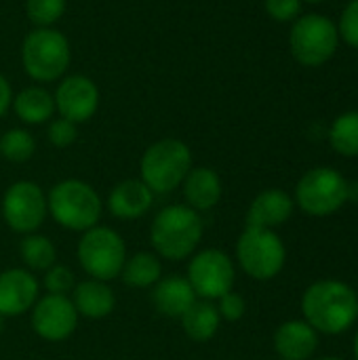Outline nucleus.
Masks as SVG:
<instances>
[{"label":"nucleus","mask_w":358,"mask_h":360,"mask_svg":"<svg viewBox=\"0 0 358 360\" xmlns=\"http://www.w3.org/2000/svg\"><path fill=\"white\" fill-rule=\"evenodd\" d=\"M306 323L321 333L340 335L358 319V295L340 281H319L302 297Z\"/></svg>","instance_id":"nucleus-1"},{"label":"nucleus","mask_w":358,"mask_h":360,"mask_svg":"<svg viewBox=\"0 0 358 360\" xmlns=\"http://www.w3.org/2000/svg\"><path fill=\"white\" fill-rule=\"evenodd\" d=\"M203 238V219L188 205H171L156 213L150 228L154 251L171 262H181L194 253Z\"/></svg>","instance_id":"nucleus-2"},{"label":"nucleus","mask_w":358,"mask_h":360,"mask_svg":"<svg viewBox=\"0 0 358 360\" xmlns=\"http://www.w3.org/2000/svg\"><path fill=\"white\" fill-rule=\"evenodd\" d=\"M46 209L61 228L87 232L99 224L101 198L87 181L63 179L49 192Z\"/></svg>","instance_id":"nucleus-3"},{"label":"nucleus","mask_w":358,"mask_h":360,"mask_svg":"<svg viewBox=\"0 0 358 360\" xmlns=\"http://www.w3.org/2000/svg\"><path fill=\"white\" fill-rule=\"evenodd\" d=\"M192 169V152L179 139L152 143L141 158V181L154 194H167L184 184Z\"/></svg>","instance_id":"nucleus-4"},{"label":"nucleus","mask_w":358,"mask_h":360,"mask_svg":"<svg viewBox=\"0 0 358 360\" xmlns=\"http://www.w3.org/2000/svg\"><path fill=\"white\" fill-rule=\"evenodd\" d=\"M21 59L30 78L38 82L57 80L70 65V42L57 30L38 27L25 36Z\"/></svg>","instance_id":"nucleus-5"},{"label":"nucleus","mask_w":358,"mask_h":360,"mask_svg":"<svg viewBox=\"0 0 358 360\" xmlns=\"http://www.w3.org/2000/svg\"><path fill=\"white\" fill-rule=\"evenodd\" d=\"M78 262L91 278L108 283L120 276V270L127 262L124 240L112 228L95 226L82 232L78 243Z\"/></svg>","instance_id":"nucleus-6"},{"label":"nucleus","mask_w":358,"mask_h":360,"mask_svg":"<svg viewBox=\"0 0 358 360\" xmlns=\"http://www.w3.org/2000/svg\"><path fill=\"white\" fill-rule=\"evenodd\" d=\"M241 268L255 281L274 278L285 266V245L274 230L247 226L236 245Z\"/></svg>","instance_id":"nucleus-7"},{"label":"nucleus","mask_w":358,"mask_h":360,"mask_svg":"<svg viewBox=\"0 0 358 360\" xmlns=\"http://www.w3.org/2000/svg\"><path fill=\"white\" fill-rule=\"evenodd\" d=\"M340 42L338 25L323 15H304L293 23L289 44L293 57L308 68L327 63Z\"/></svg>","instance_id":"nucleus-8"},{"label":"nucleus","mask_w":358,"mask_h":360,"mask_svg":"<svg viewBox=\"0 0 358 360\" xmlns=\"http://www.w3.org/2000/svg\"><path fill=\"white\" fill-rule=\"evenodd\" d=\"M348 196L350 188L346 179L335 169L327 167L308 171L295 188V200L300 209L314 217H327L335 213L342 209Z\"/></svg>","instance_id":"nucleus-9"},{"label":"nucleus","mask_w":358,"mask_h":360,"mask_svg":"<svg viewBox=\"0 0 358 360\" xmlns=\"http://www.w3.org/2000/svg\"><path fill=\"white\" fill-rule=\"evenodd\" d=\"M234 264L219 249H205L196 253L188 266V283L200 300H219L234 287Z\"/></svg>","instance_id":"nucleus-10"},{"label":"nucleus","mask_w":358,"mask_h":360,"mask_svg":"<svg viewBox=\"0 0 358 360\" xmlns=\"http://www.w3.org/2000/svg\"><path fill=\"white\" fill-rule=\"evenodd\" d=\"M46 196L32 181L13 184L2 198V217L13 232L32 234L46 217Z\"/></svg>","instance_id":"nucleus-11"},{"label":"nucleus","mask_w":358,"mask_h":360,"mask_svg":"<svg viewBox=\"0 0 358 360\" xmlns=\"http://www.w3.org/2000/svg\"><path fill=\"white\" fill-rule=\"evenodd\" d=\"M78 325V312L68 295H44L32 308V329L46 342L68 340Z\"/></svg>","instance_id":"nucleus-12"},{"label":"nucleus","mask_w":358,"mask_h":360,"mask_svg":"<svg viewBox=\"0 0 358 360\" xmlns=\"http://www.w3.org/2000/svg\"><path fill=\"white\" fill-rule=\"evenodd\" d=\"M55 108L61 118L78 124L89 120L99 105V91L95 82L87 76H68L55 93Z\"/></svg>","instance_id":"nucleus-13"},{"label":"nucleus","mask_w":358,"mask_h":360,"mask_svg":"<svg viewBox=\"0 0 358 360\" xmlns=\"http://www.w3.org/2000/svg\"><path fill=\"white\" fill-rule=\"evenodd\" d=\"M38 302V281L30 270L11 268L0 274V316H19Z\"/></svg>","instance_id":"nucleus-14"},{"label":"nucleus","mask_w":358,"mask_h":360,"mask_svg":"<svg viewBox=\"0 0 358 360\" xmlns=\"http://www.w3.org/2000/svg\"><path fill=\"white\" fill-rule=\"evenodd\" d=\"M154 202V192L141 179H124L110 192L108 209L118 219L143 217Z\"/></svg>","instance_id":"nucleus-15"},{"label":"nucleus","mask_w":358,"mask_h":360,"mask_svg":"<svg viewBox=\"0 0 358 360\" xmlns=\"http://www.w3.org/2000/svg\"><path fill=\"white\" fill-rule=\"evenodd\" d=\"M319 346L317 331L306 321L283 323L274 333V350L283 360H308Z\"/></svg>","instance_id":"nucleus-16"},{"label":"nucleus","mask_w":358,"mask_h":360,"mask_svg":"<svg viewBox=\"0 0 358 360\" xmlns=\"http://www.w3.org/2000/svg\"><path fill=\"white\" fill-rule=\"evenodd\" d=\"M196 293L190 287L188 278L184 276H167L160 278L154 285V293H152V304L154 308L169 319H181L192 304L196 302Z\"/></svg>","instance_id":"nucleus-17"},{"label":"nucleus","mask_w":358,"mask_h":360,"mask_svg":"<svg viewBox=\"0 0 358 360\" xmlns=\"http://www.w3.org/2000/svg\"><path fill=\"white\" fill-rule=\"evenodd\" d=\"M293 213V198L283 190H264L255 196L247 213V226L272 230Z\"/></svg>","instance_id":"nucleus-18"},{"label":"nucleus","mask_w":358,"mask_h":360,"mask_svg":"<svg viewBox=\"0 0 358 360\" xmlns=\"http://www.w3.org/2000/svg\"><path fill=\"white\" fill-rule=\"evenodd\" d=\"M72 304H74L78 316L99 321V319H106L108 314H112V310L116 306V297H114L112 289L108 287V283L89 278L74 287Z\"/></svg>","instance_id":"nucleus-19"},{"label":"nucleus","mask_w":358,"mask_h":360,"mask_svg":"<svg viewBox=\"0 0 358 360\" xmlns=\"http://www.w3.org/2000/svg\"><path fill=\"white\" fill-rule=\"evenodd\" d=\"M184 198L194 211H209L222 198V179L209 167L190 169L184 179Z\"/></svg>","instance_id":"nucleus-20"},{"label":"nucleus","mask_w":358,"mask_h":360,"mask_svg":"<svg viewBox=\"0 0 358 360\" xmlns=\"http://www.w3.org/2000/svg\"><path fill=\"white\" fill-rule=\"evenodd\" d=\"M179 321H181L184 333H186L192 342L203 344V342H209V340L217 333L222 316H219L217 308H215L211 302H207V300H196V302L192 304V308H190Z\"/></svg>","instance_id":"nucleus-21"},{"label":"nucleus","mask_w":358,"mask_h":360,"mask_svg":"<svg viewBox=\"0 0 358 360\" xmlns=\"http://www.w3.org/2000/svg\"><path fill=\"white\" fill-rule=\"evenodd\" d=\"M13 108L15 114L27 122V124H40L46 122L53 112H55V99L49 91L40 89V86H30L23 89L15 99H13Z\"/></svg>","instance_id":"nucleus-22"},{"label":"nucleus","mask_w":358,"mask_h":360,"mask_svg":"<svg viewBox=\"0 0 358 360\" xmlns=\"http://www.w3.org/2000/svg\"><path fill=\"white\" fill-rule=\"evenodd\" d=\"M160 274H162V268H160L158 257L152 253H146V251L127 257V262L120 270L124 285L135 287V289L154 287L160 281Z\"/></svg>","instance_id":"nucleus-23"},{"label":"nucleus","mask_w":358,"mask_h":360,"mask_svg":"<svg viewBox=\"0 0 358 360\" xmlns=\"http://www.w3.org/2000/svg\"><path fill=\"white\" fill-rule=\"evenodd\" d=\"M19 255L30 270H40V272H46L57 259L55 245L46 236L36 232L25 234V238L19 245Z\"/></svg>","instance_id":"nucleus-24"},{"label":"nucleus","mask_w":358,"mask_h":360,"mask_svg":"<svg viewBox=\"0 0 358 360\" xmlns=\"http://www.w3.org/2000/svg\"><path fill=\"white\" fill-rule=\"evenodd\" d=\"M331 146L342 156H358V112L342 114L331 127Z\"/></svg>","instance_id":"nucleus-25"},{"label":"nucleus","mask_w":358,"mask_h":360,"mask_svg":"<svg viewBox=\"0 0 358 360\" xmlns=\"http://www.w3.org/2000/svg\"><path fill=\"white\" fill-rule=\"evenodd\" d=\"M36 150L34 137L25 129H11L0 137V152L11 162H25Z\"/></svg>","instance_id":"nucleus-26"},{"label":"nucleus","mask_w":358,"mask_h":360,"mask_svg":"<svg viewBox=\"0 0 358 360\" xmlns=\"http://www.w3.org/2000/svg\"><path fill=\"white\" fill-rule=\"evenodd\" d=\"M27 17L38 27L53 25L65 11V0H27Z\"/></svg>","instance_id":"nucleus-27"},{"label":"nucleus","mask_w":358,"mask_h":360,"mask_svg":"<svg viewBox=\"0 0 358 360\" xmlns=\"http://www.w3.org/2000/svg\"><path fill=\"white\" fill-rule=\"evenodd\" d=\"M74 274L70 268L53 264L46 272H44V289L51 295H68L74 291Z\"/></svg>","instance_id":"nucleus-28"},{"label":"nucleus","mask_w":358,"mask_h":360,"mask_svg":"<svg viewBox=\"0 0 358 360\" xmlns=\"http://www.w3.org/2000/svg\"><path fill=\"white\" fill-rule=\"evenodd\" d=\"M338 34L344 42L358 49V0H352L344 8L340 25H338Z\"/></svg>","instance_id":"nucleus-29"},{"label":"nucleus","mask_w":358,"mask_h":360,"mask_svg":"<svg viewBox=\"0 0 358 360\" xmlns=\"http://www.w3.org/2000/svg\"><path fill=\"white\" fill-rule=\"evenodd\" d=\"M49 141L55 146V148H68L76 141L78 137V131H76V124L65 120V118H57L49 124Z\"/></svg>","instance_id":"nucleus-30"},{"label":"nucleus","mask_w":358,"mask_h":360,"mask_svg":"<svg viewBox=\"0 0 358 360\" xmlns=\"http://www.w3.org/2000/svg\"><path fill=\"white\" fill-rule=\"evenodd\" d=\"M217 302H219V304H217L215 308H217V312H219V316H222V319H226V321L234 323V321H241V319L245 316L247 304H245L243 295H238V293L230 291V293L222 295Z\"/></svg>","instance_id":"nucleus-31"},{"label":"nucleus","mask_w":358,"mask_h":360,"mask_svg":"<svg viewBox=\"0 0 358 360\" xmlns=\"http://www.w3.org/2000/svg\"><path fill=\"white\" fill-rule=\"evenodd\" d=\"M266 11L276 21H291L302 11V0H266Z\"/></svg>","instance_id":"nucleus-32"},{"label":"nucleus","mask_w":358,"mask_h":360,"mask_svg":"<svg viewBox=\"0 0 358 360\" xmlns=\"http://www.w3.org/2000/svg\"><path fill=\"white\" fill-rule=\"evenodd\" d=\"M11 101H13V93H11V84L6 82V78L0 74V116L8 110V105H11Z\"/></svg>","instance_id":"nucleus-33"},{"label":"nucleus","mask_w":358,"mask_h":360,"mask_svg":"<svg viewBox=\"0 0 358 360\" xmlns=\"http://www.w3.org/2000/svg\"><path fill=\"white\" fill-rule=\"evenodd\" d=\"M354 356H357L358 360V333H357V338H354Z\"/></svg>","instance_id":"nucleus-34"},{"label":"nucleus","mask_w":358,"mask_h":360,"mask_svg":"<svg viewBox=\"0 0 358 360\" xmlns=\"http://www.w3.org/2000/svg\"><path fill=\"white\" fill-rule=\"evenodd\" d=\"M2 329H4V316H0V333H2Z\"/></svg>","instance_id":"nucleus-35"},{"label":"nucleus","mask_w":358,"mask_h":360,"mask_svg":"<svg viewBox=\"0 0 358 360\" xmlns=\"http://www.w3.org/2000/svg\"><path fill=\"white\" fill-rule=\"evenodd\" d=\"M304 2H310V4H319V2H325V0H304Z\"/></svg>","instance_id":"nucleus-36"},{"label":"nucleus","mask_w":358,"mask_h":360,"mask_svg":"<svg viewBox=\"0 0 358 360\" xmlns=\"http://www.w3.org/2000/svg\"><path fill=\"white\" fill-rule=\"evenodd\" d=\"M321 360H342V359H321Z\"/></svg>","instance_id":"nucleus-37"}]
</instances>
